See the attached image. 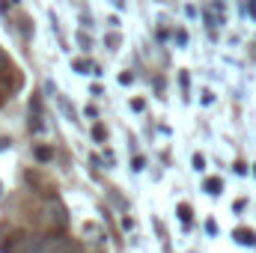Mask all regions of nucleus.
Segmentation results:
<instances>
[{
    "label": "nucleus",
    "instance_id": "1",
    "mask_svg": "<svg viewBox=\"0 0 256 253\" xmlns=\"http://www.w3.org/2000/svg\"><path fill=\"white\" fill-rule=\"evenodd\" d=\"M236 236H238V242H242V244H254V242H256L254 230H238Z\"/></svg>",
    "mask_w": 256,
    "mask_h": 253
}]
</instances>
